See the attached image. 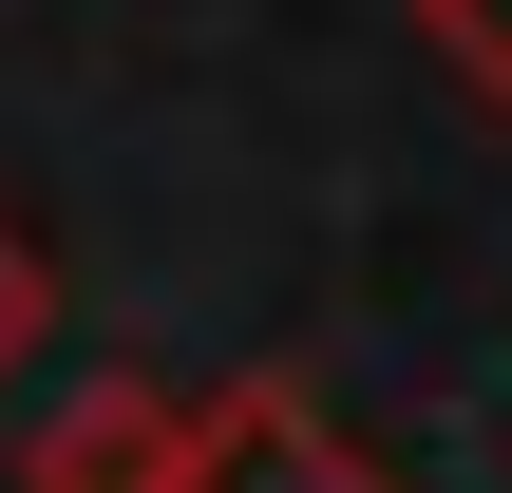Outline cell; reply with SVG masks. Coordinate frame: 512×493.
Wrapping results in <instances>:
<instances>
[{
  "instance_id": "2",
  "label": "cell",
  "mask_w": 512,
  "mask_h": 493,
  "mask_svg": "<svg viewBox=\"0 0 512 493\" xmlns=\"http://www.w3.org/2000/svg\"><path fill=\"white\" fill-rule=\"evenodd\" d=\"M171 456H190V399L171 380H76L19 437V493H171Z\"/></svg>"
},
{
  "instance_id": "3",
  "label": "cell",
  "mask_w": 512,
  "mask_h": 493,
  "mask_svg": "<svg viewBox=\"0 0 512 493\" xmlns=\"http://www.w3.org/2000/svg\"><path fill=\"white\" fill-rule=\"evenodd\" d=\"M418 38H437V76L475 114H512V0H418Z\"/></svg>"
},
{
  "instance_id": "1",
  "label": "cell",
  "mask_w": 512,
  "mask_h": 493,
  "mask_svg": "<svg viewBox=\"0 0 512 493\" xmlns=\"http://www.w3.org/2000/svg\"><path fill=\"white\" fill-rule=\"evenodd\" d=\"M171 493H399V456L323 399V380H228V399H190V456H171Z\"/></svg>"
},
{
  "instance_id": "4",
  "label": "cell",
  "mask_w": 512,
  "mask_h": 493,
  "mask_svg": "<svg viewBox=\"0 0 512 493\" xmlns=\"http://www.w3.org/2000/svg\"><path fill=\"white\" fill-rule=\"evenodd\" d=\"M38 323H57V266H38V228H19V209H0V380H19V361H38Z\"/></svg>"
}]
</instances>
